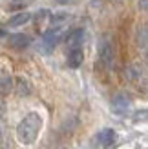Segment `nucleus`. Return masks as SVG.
I'll return each mask as SVG.
<instances>
[{"label":"nucleus","instance_id":"nucleus-7","mask_svg":"<svg viewBox=\"0 0 148 149\" xmlns=\"http://www.w3.org/2000/svg\"><path fill=\"white\" fill-rule=\"evenodd\" d=\"M13 89H15V93H17L18 96H29L31 91H33L29 80L24 78V77H17V78L13 80Z\"/></svg>","mask_w":148,"mask_h":149},{"label":"nucleus","instance_id":"nucleus-11","mask_svg":"<svg viewBox=\"0 0 148 149\" xmlns=\"http://www.w3.org/2000/svg\"><path fill=\"white\" fill-rule=\"evenodd\" d=\"M29 20H31V13H27V11H20V13L13 15V17L7 20V26H9V27H20V26L27 24Z\"/></svg>","mask_w":148,"mask_h":149},{"label":"nucleus","instance_id":"nucleus-9","mask_svg":"<svg viewBox=\"0 0 148 149\" xmlns=\"http://www.w3.org/2000/svg\"><path fill=\"white\" fill-rule=\"evenodd\" d=\"M13 89V77L6 68L0 69V95H7Z\"/></svg>","mask_w":148,"mask_h":149},{"label":"nucleus","instance_id":"nucleus-2","mask_svg":"<svg viewBox=\"0 0 148 149\" xmlns=\"http://www.w3.org/2000/svg\"><path fill=\"white\" fill-rule=\"evenodd\" d=\"M97 58H99V64L102 65L104 69L112 68L113 60H115V47L112 40L108 36H102L101 42H99V49H97Z\"/></svg>","mask_w":148,"mask_h":149},{"label":"nucleus","instance_id":"nucleus-3","mask_svg":"<svg viewBox=\"0 0 148 149\" xmlns=\"http://www.w3.org/2000/svg\"><path fill=\"white\" fill-rule=\"evenodd\" d=\"M110 106H112V111L117 116H126L132 109V100L126 93H117V95H113Z\"/></svg>","mask_w":148,"mask_h":149},{"label":"nucleus","instance_id":"nucleus-12","mask_svg":"<svg viewBox=\"0 0 148 149\" xmlns=\"http://www.w3.org/2000/svg\"><path fill=\"white\" fill-rule=\"evenodd\" d=\"M68 18H70L68 13H53V15H49V24H51V26H61V27H62V24H64Z\"/></svg>","mask_w":148,"mask_h":149},{"label":"nucleus","instance_id":"nucleus-6","mask_svg":"<svg viewBox=\"0 0 148 149\" xmlns=\"http://www.w3.org/2000/svg\"><path fill=\"white\" fill-rule=\"evenodd\" d=\"M115 138H117V133L113 131V129H110V127H106V129H101L99 133H97V136H95V142H97V146L99 147H112V144L115 142Z\"/></svg>","mask_w":148,"mask_h":149},{"label":"nucleus","instance_id":"nucleus-4","mask_svg":"<svg viewBox=\"0 0 148 149\" xmlns=\"http://www.w3.org/2000/svg\"><path fill=\"white\" fill-rule=\"evenodd\" d=\"M61 42V26H51L42 36V47H44V53H49L53 51L55 46Z\"/></svg>","mask_w":148,"mask_h":149},{"label":"nucleus","instance_id":"nucleus-15","mask_svg":"<svg viewBox=\"0 0 148 149\" xmlns=\"http://www.w3.org/2000/svg\"><path fill=\"white\" fill-rule=\"evenodd\" d=\"M55 2H58V4H70V2H73V0H55Z\"/></svg>","mask_w":148,"mask_h":149},{"label":"nucleus","instance_id":"nucleus-10","mask_svg":"<svg viewBox=\"0 0 148 149\" xmlns=\"http://www.w3.org/2000/svg\"><path fill=\"white\" fill-rule=\"evenodd\" d=\"M82 40H84V29H80V27L70 31L68 36H66V44H68L70 47H80Z\"/></svg>","mask_w":148,"mask_h":149},{"label":"nucleus","instance_id":"nucleus-8","mask_svg":"<svg viewBox=\"0 0 148 149\" xmlns=\"http://www.w3.org/2000/svg\"><path fill=\"white\" fill-rule=\"evenodd\" d=\"M84 60V53H82V47H71L70 53H68V65L71 69H77L82 65Z\"/></svg>","mask_w":148,"mask_h":149},{"label":"nucleus","instance_id":"nucleus-1","mask_svg":"<svg viewBox=\"0 0 148 149\" xmlns=\"http://www.w3.org/2000/svg\"><path fill=\"white\" fill-rule=\"evenodd\" d=\"M42 124L44 120L37 111L27 113L17 125V131H15L17 133V140L22 146H33L42 131Z\"/></svg>","mask_w":148,"mask_h":149},{"label":"nucleus","instance_id":"nucleus-13","mask_svg":"<svg viewBox=\"0 0 148 149\" xmlns=\"http://www.w3.org/2000/svg\"><path fill=\"white\" fill-rule=\"evenodd\" d=\"M137 44L141 47H146L148 46V26L139 27V31H137Z\"/></svg>","mask_w":148,"mask_h":149},{"label":"nucleus","instance_id":"nucleus-16","mask_svg":"<svg viewBox=\"0 0 148 149\" xmlns=\"http://www.w3.org/2000/svg\"><path fill=\"white\" fill-rule=\"evenodd\" d=\"M0 36H6V31H4V29H0Z\"/></svg>","mask_w":148,"mask_h":149},{"label":"nucleus","instance_id":"nucleus-5","mask_svg":"<svg viewBox=\"0 0 148 149\" xmlns=\"http://www.w3.org/2000/svg\"><path fill=\"white\" fill-rule=\"evenodd\" d=\"M7 44H9V47L22 51V49H26V47L31 46V36H27L24 33H15V35L7 36Z\"/></svg>","mask_w":148,"mask_h":149},{"label":"nucleus","instance_id":"nucleus-14","mask_svg":"<svg viewBox=\"0 0 148 149\" xmlns=\"http://www.w3.org/2000/svg\"><path fill=\"white\" fill-rule=\"evenodd\" d=\"M137 6H139V9H141V11L148 13V0H139Z\"/></svg>","mask_w":148,"mask_h":149}]
</instances>
